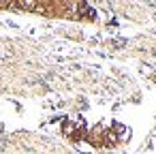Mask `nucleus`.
Listing matches in <instances>:
<instances>
[{
    "instance_id": "nucleus-1",
    "label": "nucleus",
    "mask_w": 156,
    "mask_h": 154,
    "mask_svg": "<svg viewBox=\"0 0 156 154\" xmlns=\"http://www.w3.org/2000/svg\"><path fill=\"white\" fill-rule=\"evenodd\" d=\"M22 9L34 11V9H37V0H22Z\"/></svg>"
}]
</instances>
